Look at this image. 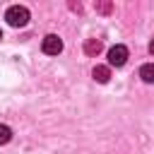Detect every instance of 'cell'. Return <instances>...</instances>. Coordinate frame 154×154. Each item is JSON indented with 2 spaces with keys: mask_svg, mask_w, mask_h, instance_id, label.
Wrapping results in <instances>:
<instances>
[{
  "mask_svg": "<svg viewBox=\"0 0 154 154\" xmlns=\"http://www.w3.org/2000/svg\"><path fill=\"white\" fill-rule=\"evenodd\" d=\"M101 48H103V46H101L99 38H87V41H84V53H87V55H99Z\"/></svg>",
  "mask_w": 154,
  "mask_h": 154,
  "instance_id": "obj_5",
  "label": "cell"
},
{
  "mask_svg": "<svg viewBox=\"0 0 154 154\" xmlns=\"http://www.w3.org/2000/svg\"><path fill=\"white\" fill-rule=\"evenodd\" d=\"M128 63V48L123 43H116L113 48H108V65L113 67H123Z\"/></svg>",
  "mask_w": 154,
  "mask_h": 154,
  "instance_id": "obj_2",
  "label": "cell"
},
{
  "mask_svg": "<svg viewBox=\"0 0 154 154\" xmlns=\"http://www.w3.org/2000/svg\"><path fill=\"white\" fill-rule=\"evenodd\" d=\"M96 10L99 12H111V5L108 2H101V5H96Z\"/></svg>",
  "mask_w": 154,
  "mask_h": 154,
  "instance_id": "obj_8",
  "label": "cell"
},
{
  "mask_svg": "<svg viewBox=\"0 0 154 154\" xmlns=\"http://www.w3.org/2000/svg\"><path fill=\"white\" fill-rule=\"evenodd\" d=\"M91 77H94L96 82L106 84V82L111 79V67H108V65H96V67L91 70Z\"/></svg>",
  "mask_w": 154,
  "mask_h": 154,
  "instance_id": "obj_4",
  "label": "cell"
},
{
  "mask_svg": "<svg viewBox=\"0 0 154 154\" xmlns=\"http://www.w3.org/2000/svg\"><path fill=\"white\" fill-rule=\"evenodd\" d=\"M140 77L147 82V84H154V63H144L140 67Z\"/></svg>",
  "mask_w": 154,
  "mask_h": 154,
  "instance_id": "obj_6",
  "label": "cell"
},
{
  "mask_svg": "<svg viewBox=\"0 0 154 154\" xmlns=\"http://www.w3.org/2000/svg\"><path fill=\"white\" fill-rule=\"evenodd\" d=\"M0 38H2V31H0Z\"/></svg>",
  "mask_w": 154,
  "mask_h": 154,
  "instance_id": "obj_10",
  "label": "cell"
},
{
  "mask_svg": "<svg viewBox=\"0 0 154 154\" xmlns=\"http://www.w3.org/2000/svg\"><path fill=\"white\" fill-rule=\"evenodd\" d=\"M12 140V130H10V125H2L0 123V144H7Z\"/></svg>",
  "mask_w": 154,
  "mask_h": 154,
  "instance_id": "obj_7",
  "label": "cell"
},
{
  "mask_svg": "<svg viewBox=\"0 0 154 154\" xmlns=\"http://www.w3.org/2000/svg\"><path fill=\"white\" fill-rule=\"evenodd\" d=\"M149 53L154 55V38H152V43H149Z\"/></svg>",
  "mask_w": 154,
  "mask_h": 154,
  "instance_id": "obj_9",
  "label": "cell"
},
{
  "mask_svg": "<svg viewBox=\"0 0 154 154\" xmlns=\"http://www.w3.org/2000/svg\"><path fill=\"white\" fill-rule=\"evenodd\" d=\"M5 19H7V24H12V26H24V24L29 22V10H26L24 5H12V7H7Z\"/></svg>",
  "mask_w": 154,
  "mask_h": 154,
  "instance_id": "obj_1",
  "label": "cell"
},
{
  "mask_svg": "<svg viewBox=\"0 0 154 154\" xmlns=\"http://www.w3.org/2000/svg\"><path fill=\"white\" fill-rule=\"evenodd\" d=\"M41 48H43V53H46V55H58V53L63 51V41H60L55 34H48V36H43Z\"/></svg>",
  "mask_w": 154,
  "mask_h": 154,
  "instance_id": "obj_3",
  "label": "cell"
}]
</instances>
